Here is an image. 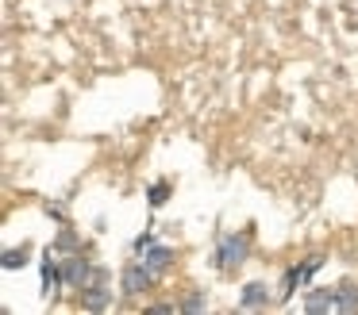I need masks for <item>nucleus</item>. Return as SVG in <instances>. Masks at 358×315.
Returning <instances> with one entry per match:
<instances>
[{
  "label": "nucleus",
  "mask_w": 358,
  "mask_h": 315,
  "mask_svg": "<svg viewBox=\"0 0 358 315\" xmlns=\"http://www.w3.org/2000/svg\"><path fill=\"white\" fill-rule=\"evenodd\" d=\"M247 250H250V230H239V235H224L220 238V250H216V265L224 273L239 269L247 261Z\"/></svg>",
  "instance_id": "1"
},
{
  "label": "nucleus",
  "mask_w": 358,
  "mask_h": 315,
  "mask_svg": "<svg viewBox=\"0 0 358 315\" xmlns=\"http://www.w3.org/2000/svg\"><path fill=\"white\" fill-rule=\"evenodd\" d=\"M320 261H324V258H308V261H301V265L285 269V281H281V300L293 296V292L301 288V284H304V281H308V277L320 269Z\"/></svg>",
  "instance_id": "2"
},
{
  "label": "nucleus",
  "mask_w": 358,
  "mask_h": 315,
  "mask_svg": "<svg viewBox=\"0 0 358 315\" xmlns=\"http://www.w3.org/2000/svg\"><path fill=\"white\" fill-rule=\"evenodd\" d=\"M139 261H143V265H147L155 277H162L166 269L173 265V250H170V246H155V242H150L147 250L139 254Z\"/></svg>",
  "instance_id": "3"
},
{
  "label": "nucleus",
  "mask_w": 358,
  "mask_h": 315,
  "mask_svg": "<svg viewBox=\"0 0 358 315\" xmlns=\"http://www.w3.org/2000/svg\"><path fill=\"white\" fill-rule=\"evenodd\" d=\"M155 281H158V277L150 273L143 261H131V265H127V273H124V288L127 292H143L147 284H155Z\"/></svg>",
  "instance_id": "4"
},
{
  "label": "nucleus",
  "mask_w": 358,
  "mask_h": 315,
  "mask_svg": "<svg viewBox=\"0 0 358 315\" xmlns=\"http://www.w3.org/2000/svg\"><path fill=\"white\" fill-rule=\"evenodd\" d=\"M89 277H93V269L81 261V254H73V258H66V284L70 288H85Z\"/></svg>",
  "instance_id": "5"
},
{
  "label": "nucleus",
  "mask_w": 358,
  "mask_h": 315,
  "mask_svg": "<svg viewBox=\"0 0 358 315\" xmlns=\"http://www.w3.org/2000/svg\"><path fill=\"white\" fill-rule=\"evenodd\" d=\"M262 304H270V288L262 281H250L243 288V307H262Z\"/></svg>",
  "instance_id": "6"
},
{
  "label": "nucleus",
  "mask_w": 358,
  "mask_h": 315,
  "mask_svg": "<svg viewBox=\"0 0 358 315\" xmlns=\"http://www.w3.org/2000/svg\"><path fill=\"white\" fill-rule=\"evenodd\" d=\"M304 307H308V312H331V307H335V288L308 292V300H304Z\"/></svg>",
  "instance_id": "7"
},
{
  "label": "nucleus",
  "mask_w": 358,
  "mask_h": 315,
  "mask_svg": "<svg viewBox=\"0 0 358 315\" xmlns=\"http://www.w3.org/2000/svg\"><path fill=\"white\" fill-rule=\"evenodd\" d=\"M335 307H339V312H355L358 307V288L350 281H343L339 288H335Z\"/></svg>",
  "instance_id": "8"
},
{
  "label": "nucleus",
  "mask_w": 358,
  "mask_h": 315,
  "mask_svg": "<svg viewBox=\"0 0 358 315\" xmlns=\"http://www.w3.org/2000/svg\"><path fill=\"white\" fill-rule=\"evenodd\" d=\"M43 281H47V292L58 288V265L50 261V254H47V261H43Z\"/></svg>",
  "instance_id": "9"
},
{
  "label": "nucleus",
  "mask_w": 358,
  "mask_h": 315,
  "mask_svg": "<svg viewBox=\"0 0 358 315\" xmlns=\"http://www.w3.org/2000/svg\"><path fill=\"white\" fill-rule=\"evenodd\" d=\"M27 261V246H20V250H4V269H16Z\"/></svg>",
  "instance_id": "10"
},
{
  "label": "nucleus",
  "mask_w": 358,
  "mask_h": 315,
  "mask_svg": "<svg viewBox=\"0 0 358 315\" xmlns=\"http://www.w3.org/2000/svg\"><path fill=\"white\" fill-rule=\"evenodd\" d=\"M166 192H170V184H166V181L150 184V207H162L166 204Z\"/></svg>",
  "instance_id": "11"
},
{
  "label": "nucleus",
  "mask_w": 358,
  "mask_h": 315,
  "mask_svg": "<svg viewBox=\"0 0 358 315\" xmlns=\"http://www.w3.org/2000/svg\"><path fill=\"white\" fill-rule=\"evenodd\" d=\"M201 307H204V296H196V292L181 300V312H201Z\"/></svg>",
  "instance_id": "12"
}]
</instances>
